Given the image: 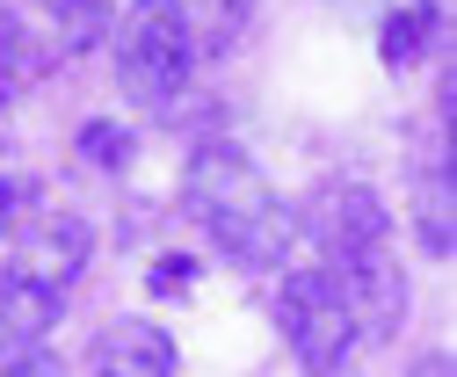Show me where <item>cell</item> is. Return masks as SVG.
Returning <instances> with one entry per match:
<instances>
[{"instance_id": "obj_1", "label": "cell", "mask_w": 457, "mask_h": 377, "mask_svg": "<svg viewBox=\"0 0 457 377\" xmlns=\"http://www.w3.org/2000/svg\"><path fill=\"white\" fill-rule=\"evenodd\" d=\"M312 240L327 254V276L341 283V298L356 312V334H399V319H407V276H399L378 189L327 182L312 196Z\"/></svg>"}, {"instance_id": "obj_2", "label": "cell", "mask_w": 457, "mask_h": 377, "mask_svg": "<svg viewBox=\"0 0 457 377\" xmlns=\"http://www.w3.org/2000/svg\"><path fill=\"white\" fill-rule=\"evenodd\" d=\"M182 196L196 210V225L211 233V247L247 268V276H262V268H276L283 254H291V210L276 203L269 175L254 168V160L240 145H196L189 152V175H182Z\"/></svg>"}, {"instance_id": "obj_3", "label": "cell", "mask_w": 457, "mask_h": 377, "mask_svg": "<svg viewBox=\"0 0 457 377\" xmlns=\"http://www.w3.org/2000/svg\"><path fill=\"white\" fill-rule=\"evenodd\" d=\"M196 73V29L175 0H138L117 29V80L138 110H175Z\"/></svg>"}, {"instance_id": "obj_4", "label": "cell", "mask_w": 457, "mask_h": 377, "mask_svg": "<svg viewBox=\"0 0 457 377\" xmlns=\"http://www.w3.org/2000/svg\"><path fill=\"white\" fill-rule=\"evenodd\" d=\"M276 327L298 348V363L320 370V377H334L356 348V312H349V298H341V283L327 268H298V276L276 283Z\"/></svg>"}, {"instance_id": "obj_5", "label": "cell", "mask_w": 457, "mask_h": 377, "mask_svg": "<svg viewBox=\"0 0 457 377\" xmlns=\"http://www.w3.org/2000/svg\"><path fill=\"white\" fill-rule=\"evenodd\" d=\"M87 254H95V233H87V218H29L22 233H15V276H37V283H51V291H66L80 268H87Z\"/></svg>"}, {"instance_id": "obj_6", "label": "cell", "mask_w": 457, "mask_h": 377, "mask_svg": "<svg viewBox=\"0 0 457 377\" xmlns=\"http://www.w3.org/2000/svg\"><path fill=\"white\" fill-rule=\"evenodd\" d=\"M87 377H175V341H167V327L117 319V327H102V341L87 356Z\"/></svg>"}, {"instance_id": "obj_7", "label": "cell", "mask_w": 457, "mask_h": 377, "mask_svg": "<svg viewBox=\"0 0 457 377\" xmlns=\"http://www.w3.org/2000/svg\"><path fill=\"white\" fill-rule=\"evenodd\" d=\"M51 327H59V291L8 268V276H0V334H15V341H44Z\"/></svg>"}, {"instance_id": "obj_8", "label": "cell", "mask_w": 457, "mask_h": 377, "mask_svg": "<svg viewBox=\"0 0 457 377\" xmlns=\"http://www.w3.org/2000/svg\"><path fill=\"white\" fill-rule=\"evenodd\" d=\"M37 15L51 22V59H80L109 37V0H37Z\"/></svg>"}, {"instance_id": "obj_9", "label": "cell", "mask_w": 457, "mask_h": 377, "mask_svg": "<svg viewBox=\"0 0 457 377\" xmlns=\"http://www.w3.org/2000/svg\"><path fill=\"white\" fill-rule=\"evenodd\" d=\"M443 37V8H392L378 44H385V66H421L428 44Z\"/></svg>"}, {"instance_id": "obj_10", "label": "cell", "mask_w": 457, "mask_h": 377, "mask_svg": "<svg viewBox=\"0 0 457 377\" xmlns=\"http://www.w3.org/2000/svg\"><path fill=\"white\" fill-rule=\"evenodd\" d=\"M414 218H421V247L436 261H450V247H457V233H450V160L414 182Z\"/></svg>"}, {"instance_id": "obj_11", "label": "cell", "mask_w": 457, "mask_h": 377, "mask_svg": "<svg viewBox=\"0 0 457 377\" xmlns=\"http://www.w3.org/2000/svg\"><path fill=\"white\" fill-rule=\"evenodd\" d=\"M44 210V189H37V175H0V240H15L29 218Z\"/></svg>"}, {"instance_id": "obj_12", "label": "cell", "mask_w": 457, "mask_h": 377, "mask_svg": "<svg viewBox=\"0 0 457 377\" xmlns=\"http://www.w3.org/2000/svg\"><path fill=\"white\" fill-rule=\"evenodd\" d=\"M73 145H80V160H95V168H109V175L131 160V131H124V124H87Z\"/></svg>"}, {"instance_id": "obj_13", "label": "cell", "mask_w": 457, "mask_h": 377, "mask_svg": "<svg viewBox=\"0 0 457 377\" xmlns=\"http://www.w3.org/2000/svg\"><path fill=\"white\" fill-rule=\"evenodd\" d=\"M0 377H66V370L44 356V341H15V334H0Z\"/></svg>"}, {"instance_id": "obj_14", "label": "cell", "mask_w": 457, "mask_h": 377, "mask_svg": "<svg viewBox=\"0 0 457 377\" xmlns=\"http://www.w3.org/2000/svg\"><path fill=\"white\" fill-rule=\"evenodd\" d=\"M189 276H196V261H189V254H160V261H153V291H160V298H182Z\"/></svg>"}, {"instance_id": "obj_15", "label": "cell", "mask_w": 457, "mask_h": 377, "mask_svg": "<svg viewBox=\"0 0 457 377\" xmlns=\"http://www.w3.org/2000/svg\"><path fill=\"white\" fill-rule=\"evenodd\" d=\"M218 8H225V29H233V22H240V15L254 8V0H218Z\"/></svg>"}, {"instance_id": "obj_16", "label": "cell", "mask_w": 457, "mask_h": 377, "mask_svg": "<svg viewBox=\"0 0 457 377\" xmlns=\"http://www.w3.org/2000/svg\"><path fill=\"white\" fill-rule=\"evenodd\" d=\"M414 377H450V356H428V363H421Z\"/></svg>"}, {"instance_id": "obj_17", "label": "cell", "mask_w": 457, "mask_h": 377, "mask_svg": "<svg viewBox=\"0 0 457 377\" xmlns=\"http://www.w3.org/2000/svg\"><path fill=\"white\" fill-rule=\"evenodd\" d=\"M399 8H443V0H399Z\"/></svg>"}]
</instances>
